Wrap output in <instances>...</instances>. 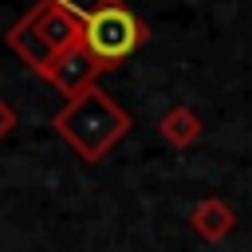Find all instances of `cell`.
Returning <instances> with one entry per match:
<instances>
[{
	"instance_id": "2",
	"label": "cell",
	"mask_w": 252,
	"mask_h": 252,
	"mask_svg": "<svg viewBox=\"0 0 252 252\" xmlns=\"http://www.w3.org/2000/svg\"><path fill=\"white\" fill-rule=\"evenodd\" d=\"M75 43H83V8H71L67 0H39L8 28V47L39 75Z\"/></svg>"
},
{
	"instance_id": "6",
	"label": "cell",
	"mask_w": 252,
	"mask_h": 252,
	"mask_svg": "<svg viewBox=\"0 0 252 252\" xmlns=\"http://www.w3.org/2000/svg\"><path fill=\"white\" fill-rule=\"evenodd\" d=\"M158 130H161V138H165L173 150H185V146H193V142L205 134V122H201L197 110H189V106H169V110L161 114Z\"/></svg>"
},
{
	"instance_id": "3",
	"label": "cell",
	"mask_w": 252,
	"mask_h": 252,
	"mask_svg": "<svg viewBox=\"0 0 252 252\" xmlns=\"http://www.w3.org/2000/svg\"><path fill=\"white\" fill-rule=\"evenodd\" d=\"M150 28L130 12L126 0H94L83 8V47L102 63V71L126 63L142 43Z\"/></svg>"
},
{
	"instance_id": "1",
	"label": "cell",
	"mask_w": 252,
	"mask_h": 252,
	"mask_svg": "<svg viewBox=\"0 0 252 252\" xmlns=\"http://www.w3.org/2000/svg\"><path fill=\"white\" fill-rule=\"evenodd\" d=\"M51 126L83 161L94 165L130 134V114L102 87H91L79 98H67L63 110L51 118Z\"/></svg>"
},
{
	"instance_id": "7",
	"label": "cell",
	"mask_w": 252,
	"mask_h": 252,
	"mask_svg": "<svg viewBox=\"0 0 252 252\" xmlns=\"http://www.w3.org/2000/svg\"><path fill=\"white\" fill-rule=\"evenodd\" d=\"M16 122H20V118H16L12 102H4V98H0V138H8V134L16 130Z\"/></svg>"
},
{
	"instance_id": "4",
	"label": "cell",
	"mask_w": 252,
	"mask_h": 252,
	"mask_svg": "<svg viewBox=\"0 0 252 252\" xmlns=\"http://www.w3.org/2000/svg\"><path fill=\"white\" fill-rule=\"evenodd\" d=\"M98 75H102V63H98L83 43L67 47L63 55H55V63L43 71V79H47L59 94H67V98H79L83 91L98 87Z\"/></svg>"
},
{
	"instance_id": "5",
	"label": "cell",
	"mask_w": 252,
	"mask_h": 252,
	"mask_svg": "<svg viewBox=\"0 0 252 252\" xmlns=\"http://www.w3.org/2000/svg\"><path fill=\"white\" fill-rule=\"evenodd\" d=\"M189 224H193V232H197L201 240L217 244V240H224V236L236 228V213H232V209H228L220 197H205L201 205H193Z\"/></svg>"
}]
</instances>
